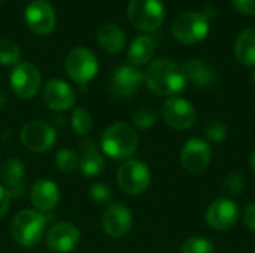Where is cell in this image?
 Returning <instances> with one entry per match:
<instances>
[{
	"mask_svg": "<svg viewBox=\"0 0 255 253\" xmlns=\"http://www.w3.org/2000/svg\"><path fill=\"white\" fill-rule=\"evenodd\" d=\"M164 4L161 0H130L127 16L133 27L140 31H155L164 21Z\"/></svg>",
	"mask_w": 255,
	"mask_h": 253,
	"instance_id": "5b68a950",
	"label": "cell"
},
{
	"mask_svg": "<svg viewBox=\"0 0 255 253\" xmlns=\"http://www.w3.org/2000/svg\"><path fill=\"white\" fill-rule=\"evenodd\" d=\"M46 231V218L31 209H24L10 222L12 239L24 248H34L40 243Z\"/></svg>",
	"mask_w": 255,
	"mask_h": 253,
	"instance_id": "3957f363",
	"label": "cell"
},
{
	"mask_svg": "<svg viewBox=\"0 0 255 253\" xmlns=\"http://www.w3.org/2000/svg\"><path fill=\"white\" fill-rule=\"evenodd\" d=\"M253 82H254V85H255V72L253 73Z\"/></svg>",
	"mask_w": 255,
	"mask_h": 253,
	"instance_id": "74e56055",
	"label": "cell"
},
{
	"mask_svg": "<svg viewBox=\"0 0 255 253\" xmlns=\"http://www.w3.org/2000/svg\"><path fill=\"white\" fill-rule=\"evenodd\" d=\"M244 189V177L239 173H229L224 179V191L229 195H238Z\"/></svg>",
	"mask_w": 255,
	"mask_h": 253,
	"instance_id": "1f68e13d",
	"label": "cell"
},
{
	"mask_svg": "<svg viewBox=\"0 0 255 253\" xmlns=\"http://www.w3.org/2000/svg\"><path fill=\"white\" fill-rule=\"evenodd\" d=\"M155 121H157V110L151 106H142L133 115V124L140 130L151 128L155 124Z\"/></svg>",
	"mask_w": 255,
	"mask_h": 253,
	"instance_id": "f1b7e54d",
	"label": "cell"
},
{
	"mask_svg": "<svg viewBox=\"0 0 255 253\" xmlns=\"http://www.w3.org/2000/svg\"><path fill=\"white\" fill-rule=\"evenodd\" d=\"M155 52V42L149 36H139L136 37L127 52V60L130 66L140 67L151 61Z\"/></svg>",
	"mask_w": 255,
	"mask_h": 253,
	"instance_id": "603a6c76",
	"label": "cell"
},
{
	"mask_svg": "<svg viewBox=\"0 0 255 253\" xmlns=\"http://www.w3.org/2000/svg\"><path fill=\"white\" fill-rule=\"evenodd\" d=\"M137 145V133L126 122H115L109 125L100 139L103 154L112 160H126L131 157L136 152Z\"/></svg>",
	"mask_w": 255,
	"mask_h": 253,
	"instance_id": "7a4b0ae2",
	"label": "cell"
},
{
	"mask_svg": "<svg viewBox=\"0 0 255 253\" xmlns=\"http://www.w3.org/2000/svg\"><path fill=\"white\" fill-rule=\"evenodd\" d=\"M79 164L81 157L72 149H60L55 155V166L61 173H75L76 170H79Z\"/></svg>",
	"mask_w": 255,
	"mask_h": 253,
	"instance_id": "d4e9b609",
	"label": "cell"
},
{
	"mask_svg": "<svg viewBox=\"0 0 255 253\" xmlns=\"http://www.w3.org/2000/svg\"><path fill=\"white\" fill-rule=\"evenodd\" d=\"M81 149H82V157H81V164H79L81 173L88 176V177L99 176L103 171V169H105V158H103V155L97 151V148H96L93 140L82 142L81 143Z\"/></svg>",
	"mask_w": 255,
	"mask_h": 253,
	"instance_id": "7402d4cb",
	"label": "cell"
},
{
	"mask_svg": "<svg viewBox=\"0 0 255 253\" xmlns=\"http://www.w3.org/2000/svg\"><path fill=\"white\" fill-rule=\"evenodd\" d=\"M6 101H7V95H6V92L0 88V110L4 107V104H6Z\"/></svg>",
	"mask_w": 255,
	"mask_h": 253,
	"instance_id": "d590c367",
	"label": "cell"
},
{
	"mask_svg": "<svg viewBox=\"0 0 255 253\" xmlns=\"http://www.w3.org/2000/svg\"><path fill=\"white\" fill-rule=\"evenodd\" d=\"M133 225L130 209L123 203H111L106 206L102 218L103 231L112 239H123L127 236Z\"/></svg>",
	"mask_w": 255,
	"mask_h": 253,
	"instance_id": "4fadbf2b",
	"label": "cell"
},
{
	"mask_svg": "<svg viewBox=\"0 0 255 253\" xmlns=\"http://www.w3.org/2000/svg\"><path fill=\"white\" fill-rule=\"evenodd\" d=\"M244 224L250 231L255 233V203H251L247 206V209L244 212Z\"/></svg>",
	"mask_w": 255,
	"mask_h": 253,
	"instance_id": "836d02e7",
	"label": "cell"
},
{
	"mask_svg": "<svg viewBox=\"0 0 255 253\" xmlns=\"http://www.w3.org/2000/svg\"><path fill=\"white\" fill-rule=\"evenodd\" d=\"M209 19L203 12H184L175 18L172 34L184 45H194L209 34Z\"/></svg>",
	"mask_w": 255,
	"mask_h": 253,
	"instance_id": "8992f818",
	"label": "cell"
},
{
	"mask_svg": "<svg viewBox=\"0 0 255 253\" xmlns=\"http://www.w3.org/2000/svg\"><path fill=\"white\" fill-rule=\"evenodd\" d=\"M97 42L105 52L115 55L124 49L127 43V37L121 27L112 22H106L97 31Z\"/></svg>",
	"mask_w": 255,
	"mask_h": 253,
	"instance_id": "ffe728a7",
	"label": "cell"
},
{
	"mask_svg": "<svg viewBox=\"0 0 255 253\" xmlns=\"http://www.w3.org/2000/svg\"><path fill=\"white\" fill-rule=\"evenodd\" d=\"M187 81L193 82L197 86L206 88L212 86L217 82V72L202 60H188L182 67Z\"/></svg>",
	"mask_w": 255,
	"mask_h": 253,
	"instance_id": "44dd1931",
	"label": "cell"
},
{
	"mask_svg": "<svg viewBox=\"0 0 255 253\" xmlns=\"http://www.w3.org/2000/svg\"><path fill=\"white\" fill-rule=\"evenodd\" d=\"M205 134H206V139L209 142H212V143H221L227 137V125L224 122H221V121H215V122H212L206 128Z\"/></svg>",
	"mask_w": 255,
	"mask_h": 253,
	"instance_id": "4dcf8cb0",
	"label": "cell"
},
{
	"mask_svg": "<svg viewBox=\"0 0 255 253\" xmlns=\"http://www.w3.org/2000/svg\"><path fill=\"white\" fill-rule=\"evenodd\" d=\"M90 198L100 206H109L112 201V191L105 183H94L90 188Z\"/></svg>",
	"mask_w": 255,
	"mask_h": 253,
	"instance_id": "f546056e",
	"label": "cell"
},
{
	"mask_svg": "<svg viewBox=\"0 0 255 253\" xmlns=\"http://www.w3.org/2000/svg\"><path fill=\"white\" fill-rule=\"evenodd\" d=\"M145 82V73L139 70V67L126 64L115 69L111 78V92L115 97H131L134 95L142 84Z\"/></svg>",
	"mask_w": 255,
	"mask_h": 253,
	"instance_id": "5bb4252c",
	"label": "cell"
},
{
	"mask_svg": "<svg viewBox=\"0 0 255 253\" xmlns=\"http://www.w3.org/2000/svg\"><path fill=\"white\" fill-rule=\"evenodd\" d=\"M163 121L175 130H188L196 124L197 113L194 106L181 97H170L161 107Z\"/></svg>",
	"mask_w": 255,
	"mask_h": 253,
	"instance_id": "9c48e42d",
	"label": "cell"
},
{
	"mask_svg": "<svg viewBox=\"0 0 255 253\" xmlns=\"http://www.w3.org/2000/svg\"><path fill=\"white\" fill-rule=\"evenodd\" d=\"M118 186L128 195H140L151 185V171L148 166L139 160L123 163L117 171Z\"/></svg>",
	"mask_w": 255,
	"mask_h": 253,
	"instance_id": "52a82bcc",
	"label": "cell"
},
{
	"mask_svg": "<svg viewBox=\"0 0 255 253\" xmlns=\"http://www.w3.org/2000/svg\"><path fill=\"white\" fill-rule=\"evenodd\" d=\"M70 124H72L73 131L78 136H87L93 130V116L84 107H76L72 112Z\"/></svg>",
	"mask_w": 255,
	"mask_h": 253,
	"instance_id": "484cf974",
	"label": "cell"
},
{
	"mask_svg": "<svg viewBox=\"0 0 255 253\" xmlns=\"http://www.w3.org/2000/svg\"><path fill=\"white\" fill-rule=\"evenodd\" d=\"M9 84L16 97L22 100H30L39 92L42 76L36 66L27 61H19L16 66H13L10 72Z\"/></svg>",
	"mask_w": 255,
	"mask_h": 253,
	"instance_id": "ba28073f",
	"label": "cell"
},
{
	"mask_svg": "<svg viewBox=\"0 0 255 253\" xmlns=\"http://www.w3.org/2000/svg\"><path fill=\"white\" fill-rule=\"evenodd\" d=\"M21 60V49L12 40H0V64L16 66Z\"/></svg>",
	"mask_w": 255,
	"mask_h": 253,
	"instance_id": "4316f807",
	"label": "cell"
},
{
	"mask_svg": "<svg viewBox=\"0 0 255 253\" xmlns=\"http://www.w3.org/2000/svg\"><path fill=\"white\" fill-rule=\"evenodd\" d=\"M19 140L31 152H46L57 140L55 130L43 121H31L24 125Z\"/></svg>",
	"mask_w": 255,
	"mask_h": 253,
	"instance_id": "8fae6325",
	"label": "cell"
},
{
	"mask_svg": "<svg viewBox=\"0 0 255 253\" xmlns=\"http://www.w3.org/2000/svg\"><path fill=\"white\" fill-rule=\"evenodd\" d=\"M42 98L51 110L64 112L75 104V91L66 81L54 78L45 84Z\"/></svg>",
	"mask_w": 255,
	"mask_h": 253,
	"instance_id": "2e32d148",
	"label": "cell"
},
{
	"mask_svg": "<svg viewBox=\"0 0 255 253\" xmlns=\"http://www.w3.org/2000/svg\"><path fill=\"white\" fill-rule=\"evenodd\" d=\"M25 166L18 158L6 160L0 167V179L10 197H21L25 191Z\"/></svg>",
	"mask_w": 255,
	"mask_h": 253,
	"instance_id": "d6986e66",
	"label": "cell"
},
{
	"mask_svg": "<svg viewBox=\"0 0 255 253\" xmlns=\"http://www.w3.org/2000/svg\"><path fill=\"white\" fill-rule=\"evenodd\" d=\"M81 234L79 230L70 222L55 224L46 234V246L49 251L55 253L72 252L79 243Z\"/></svg>",
	"mask_w": 255,
	"mask_h": 253,
	"instance_id": "e0dca14e",
	"label": "cell"
},
{
	"mask_svg": "<svg viewBox=\"0 0 255 253\" xmlns=\"http://www.w3.org/2000/svg\"><path fill=\"white\" fill-rule=\"evenodd\" d=\"M235 55L241 64L247 67L255 66V27L244 30L235 43Z\"/></svg>",
	"mask_w": 255,
	"mask_h": 253,
	"instance_id": "cb8c5ba5",
	"label": "cell"
},
{
	"mask_svg": "<svg viewBox=\"0 0 255 253\" xmlns=\"http://www.w3.org/2000/svg\"><path fill=\"white\" fill-rule=\"evenodd\" d=\"M212 158V149L206 140L193 137L185 142L181 151V164L188 173H202L205 171Z\"/></svg>",
	"mask_w": 255,
	"mask_h": 253,
	"instance_id": "7c38bea8",
	"label": "cell"
},
{
	"mask_svg": "<svg viewBox=\"0 0 255 253\" xmlns=\"http://www.w3.org/2000/svg\"><path fill=\"white\" fill-rule=\"evenodd\" d=\"M214 251H215L214 243L202 236H194L187 239L181 248V253H214Z\"/></svg>",
	"mask_w": 255,
	"mask_h": 253,
	"instance_id": "83f0119b",
	"label": "cell"
},
{
	"mask_svg": "<svg viewBox=\"0 0 255 253\" xmlns=\"http://www.w3.org/2000/svg\"><path fill=\"white\" fill-rule=\"evenodd\" d=\"M0 3H1V0H0Z\"/></svg>",
	"mask_w": 255,
	"mask_h": 253,
	"instance_id": "f35d334b",
	"label": "cell"
},
{
	"mask_svg": "<svg viewBox=\"0 0 255 253\" xmlns=\"http://www.w3.org/2000/svg\"><path fill=\"white\" fill-rule=\"evenodd\" d=\"M254 253H255V252H254Z\"/></svg>",
	"mask_w": 255,
	"mask_h": 253,
	"instance_id": "ab89813d",
	"label": "cell"
},
{
	"mask_svg": "<svg viewBox=\"0 0 255 253\" xmlns=\"http://www.w3.org/2000/svg\"><path fill=\"white\" fill-rule=\"evenodd\" d=\"M239 219V207L230 198L215 200L206 210V222L217 231L230 230Z\"/></svg>",
	"mask_w": 255,
	"mask_h": 253,
	"instance_id": "9a60e30c",
	"label": "cell"
},
{
	"mask_svg": "<svg viewBox=\"0 0 255 253\" xmlns=\"http://www.w3.org/2000/svg\"><path fill=\"white\" fill-rule=\"evenodd\" d=\"M232 3L238 12L248 16L255 15V0H232Z\"/></svg>",
	"mask_w": 255,
	"mask_h": 253,
	"instance_id": "d6a6232c",
	"label": "cell"
},
{
	"mask_svg": "<svg viewBox=\"0 0 255 253\" xmlns=\"http://www.w3.org/2000/svg\"><path fill=\"white\" fill-rule=\"evenodd\" d=\"M250 167H251V171L254 173V176H255V151L251 154V158H250Z\"/></svg>",
	"mask_w": 255,
	"mask_h": 253,
	"instance_id": "8d00e7d4",
	"label": "cell"
},
{
	"mask_svg": "<svg viewBox=\"0 0 255 253\" xmlns=\"http://www.w3.org/2000/svg\"><path fill=\"white\" fill-rule=\"evenodd\" d=\"M24 19L28 28L39 34H51L57 24V15L52 4L48 0H33L24 10Z\"/></svg>",
	"mask_w": 255,
	"mask_h": 253,
	"instance_id": "30bf717a",
	"label": "cell"
},
{
	"mask_svg": "<svg viewBox=\"0 0 255 253\" xmlns=\"http://www.w3.org/2000/svg\"><path fill=\"white\" fill-rule=\"evenodd\" d=\"M64 69L67 76L84 89L97 75L99 60L91 49L85 46H76L66 55Z\"/></svg>",
	"mask_w": 255,
	"mask_h": 253,
	"instance_id": "277c9868",
	"label": "cell"
},
{
	"mask_svg": "<svg viewBox=\"0 0 255 253\" xmlns=\"http://www.w3.org/2000/svg\"><path fill=\"white\" fill-rule=\"evenodd\" d=\"M30 201L37 212H51L60 201V188L48 179H40L30 189Z\"/></svg>",
	"mask_w": 255,
	"mask_h": 253,
	"instance_id": "ac0fdd59",
	"label": "cell"
},
{
	"mask_svg": "<svg viewBox=\"0 0 255 253\" xmlns=\"http://www.w3.org/2000/svg\"><path fill=\"white\" fill-rule=\"evenodd\" d=\"M9 204H10V195L6 191V188L3 185H0V219H3L4 215L7 213Z\"/></svg>",
	"mask_w": 255,
	"mask_h": 253,
	"instance_id": "e575fe53",
	"label": "cell"
},
{
	"mask_svg": "<svg viewBox=\"0 0 255 253\" xmlns=\"http://www.w3.org/2000/svg\"><path fill=\"white\" fill-rule=\"evenodd\" d=\"M146 86L157 95L172 97L185 89L188 81L182 67L170 58L152 61L145 72Z\"/></svg>",
	"mask_w": 255,
	"mask_h": 253,
	"instance_id": "6da1fadb",
	"label": "cell"
}]
</instances>
